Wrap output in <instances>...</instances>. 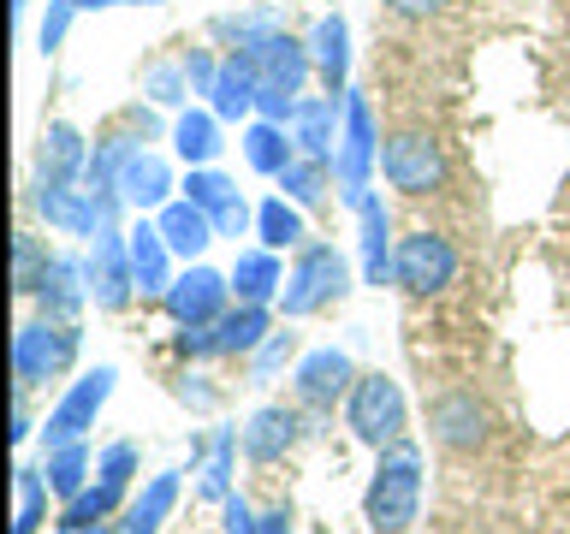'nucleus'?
I'll return each instance as SVG.
<instances>
[{
  "mask_svg": "<svg viewBox=\"0 0 570 534\" xmlns=\"http://www.w3.org/2000/svg\"><path fill=\"white\" fill-rule=\"evenodd\" d=\"M244 160H249V167H256L262 178H279V172L297 160V137H292V125L256 119V125L244 131Z\"/></svg>",
  "mask_w": 570,
  "mask_h": 534,
  "instance_id": "28",
  "label": "nucleus"
},
{
  "mask_svg": "<svg viewBox=\"0 0 570 534\" xmlns=\"http://www.w3.org/2000/svg\"><path fill=\"white\" fill-rule=\"evenodd\" d=\"M356 220H363V285H381L392 279V220H386V208H381V196H363V208H356Z\"/></svg>",
  "mask_w": 570,
  "mask_h": 534,
  "instance_id": "27",
  "label": "nucleus"
},
{
  "mask_svg": "<svg viewBox=\"0 0 570 534\" xmlns=\"http://www.w3.org/2000/svg\"><path fill=\"white\" fill-rule=\"evenodd\" d=\"M42 475H48L53 498H60V505H71V498H78L89 481H96V457H89L83 439H78V445H60V452L42 457Z\"/></svg>",
  "mask_w": 570,
  "mask_h": 534,
  "instance_id": "30",
  "label": "nucleus"
},
{
  "mask_svg": "<svg viewBox=\"0 0 570 534\" xmlns=\"http://www.w3.org/2000/svg\"><path fill=\"white\" fill-rule=\"evenodd\" d=\"M422 511V452L410 439L386 445L363 487V523L374 534H404Z\"/></svg>",
  "mask_w": 570,
  "mask_h": 534,
  "instance_id": "1",
  "label": "nucleus"
},
{
  "mask_svg": "<svg viewBox=\"0 0 570 534\" xmlns=\"http://www.w3.org/2000/svg\"><path fill=\"white\" fill-rule=\"evenodd\" d=\"M256 226V214H249V202L244 196H232V202L214 214V231H220V238H244V231Z\"/></svg>",
  "mask_w": 570,
  "mask_h": 534,
  "instance_id": "42",
  "label": "nucleus"
},
{
  "mask_svg": "<svg viewBox=\"0 0 570 534\" xmlns=\"http://www.w3.org/2000/svg\"><path fill=\"white\" fill-rule=\"evenodd\" d=\"M142 96H149L155 107H185V101H190V71H185V60H155V66H142Z\"/></svg>",
  "mask_w": 570,
  "mask_h": 534,
  "instance_id": "35",
  "label": "nucleus"
},
{
  "mask_svg": "<svg viewBox=\"0 0 570 534\" xmlns=\"http://www.w3.org/2000/svg\"><path fill=\"white\" fill-rule=\"evenodd\" d=\"M173 505H178V469H167V475H155L149 487H142L131 505L119 511V523H114V534H160V523L173 516Z\"/></svg>",
  "mask_w": 570,
  "mask_h": 534,
  "instance_id": "25",
  "label": "nucleus"
},
{
  "mask_svg": "<svg viewBox=\"0 0 570 534\" xmlns=\"http://www.w3.org/2000/svg\"><path fill=\"white\" fill-rule=\"evenodd\" d=\"M279 190L292 196L297 208H321L333 190V160H315V155H297L292 167L279 172Z\"/></svg>",
  "mask_w": 570,
  "mask_h": 534,
  "instance_id": "32",
  "label": "nucleus"
},
{
  "mask_svg": "<svg viewBox=\"0 0 570 534\" xmlns=\"http://www.w3.org/2000/svg\"><path fill=\"white\" fill-rule=\"evenodd\" d=\"M351 386H356V363L333 345L309 350L292 374V398H297V409H309V416H333V404H345Z\"/></svg>",
  "mask_w": 570,
  "mask_h": 534,
  "instance_id": "11",
  "label": "nucleus"
},
{
  "mask_svg": "<svg viewBox=\"0 0 570 534\" xmlns=\"http://www.w3.org/2000/svg\"><path fill=\"white\" fill-rule=\"evenodd\" d=\"M303 42H309V53H315L321 89H327V96H345L351 89V24L338 12H321Z\"/></svg>",
  "mask_w": 570,
  "mask_h": 534,
  "instance_id": "16",
  "label": "nucleus"
},
{
  "mask_svg": "<svg viewBox=\"0 0 570 534\" xmlns=\"http://www.w3.org/2000/svg\"><path fill=\"white\" fill-rule=\"evenodd\" d=\"M262 534H292V516H285V505L262 511Z\"/></svg>",
  "mask_w": 570,
  "mask_h": 534,
  "instance_id": "47",
  "label": "nucleus"
},
{
  "mask_svg": "<svg viewBox=\"0 0 570 534\" xmlns=\"http://www.w3.org/2000/svg\"><path fill=\"white\" fill-rule=\"evenodd\" d=\"M78 12H83V0H48L42 30H36L42 53H60V48H66V30H71V18H78Z\"/></svg>",
  "mask_w": 570,
  "mask_h": 534,
  "instance_id": "40",
  "label": "nucleus"
},
{
  "mask_svg": "<svg viewBox=\"0 0 570 534\" xmlns=\"http://www.w3.org/2000/svg\"><path fill=\"white\" fill-rule=\"evenodd\" d=\"M185 196H190L196 208H208V220H214V214H220V208L232 202V196H238V185H232L226 172H214V167H190V178H185Z\"/></svg>",
  "mask_w": 570,
  "mask_h": 534,
  "instance_id": "37",
  "label": "nucleus"
},
{
  "mask_svg": "<svg viewBox=\"0 0 570 534\" xmlns=\"http://www.w3.org/2000/svg\"><path fill=\"white\" fill-rule=\"evenodd\" d=\"M214 36L226 42V53H249V48H262L267 36H279L285 30V12L279 7H249V12H220L208 24Z\"/></svg>",
  "mask_w": 570,
  "mask_h": 534,
  "instance_id": "29",
  "label": "nucleus"
},
{
  "mask_svg": "<svg viewBox=\"0 0 570 534\" xmlns=\"http://www.w3.org/2000/svg\"><path fill=\"white\" fill-rule=\"evenodd\" d=\"M458 279V249L445 231H410V238H399V249H392V285L410 297H440L445 285Z\"/></svg>",
  "mask_w": 570,
  "mask_h": 534,
  "instance_id": "6",
  "label": "nucleus"
},
{
  "mask_svg": "<svg viewBox=\"0 0 570 534\" xmlns=\"http://www.w3.org/2000/svg\"><path fill=\"white\" fill-rule=\"evenodd\" d=\"M24 7H30V0H12V12H24Z\"/></svg>",
  "mask_w": 570,
  "mask_h": 534,
  "instance_id": "49",
  "label": "nucleus"
},
{
  "mask_svg": "<svg viewBox=\"0 0 570 534\" xmlns=\"http://www.w3.org/2000/svg\"><path fill=\"white\" fill-rule=\"evenodd\" d=\"M12 481H18V523H12V534H36L48 523V475L36 469V463H18L12 469Z\"/></svg>",
  "mask_w": 570,
  "mask_h": 534,
  "instance_id": "33",
  "label": "nucleus"
},
{
  "mask_svg": "<svg viewBox=\"0 0 570 534\" xmlns=\"http://www.w3.org/2000/svg\"><path fill=\"white\" fill-rule=\"evenodd\" d=\"M345 291H351V261L338 256L333 244H303L297 261H292V274H285L279 315L285 320H309L321 309H333Z\"/></svg>",
  "mask_w": 570,
  "mask_h": 534,
  "instance_id": "3",
  "label": "nucleus"
},
{
  "mask_svg": "<svg viewBox=\"0 0 570 534\" xmlns=\"http://www.w3.org/2000/svg\"><path fill=\"white\" fill-rule=\"evenodd\" d=\"M279 291H285L279 249H244L232 261V297L238 303H279Z\"/></svg>",
  "mask_w": 570,
  "mask_h": 534,
  "instance_id": "24",
  "label": "nucleus"
},
{
  "mask_svg": "<svg viewBox=\"0 0 570 534\" xmlns=\"http://www.w3.org/2000/svg\"><path fill=\"white\" fill-rule=\"evenodd\" d=\"M292 356H297V333L274 327V333L262 338V350L249 356V380H256V386H267V380H274V374H279L285 363H292Z\"/></svg>",
  "mask_w": 570,
  "mask_h": 534,
  "instance_id": "38",
  "label": "nucleus"
},
{
  "mask_svg": "<svg viewBox=\"0 0 570 534\" xmlns=\"http://www.w3.org/2000/svg\"><path fill=\"white\" fill-rule=\"evenodd\" d=\"M267 333H274L267 303H232V309L214 320V350L220 356H256Z\"/></svg>",
  "mask_w": 570,
  "mask_h": 534,
  "instance_id": "23",
  "label": "nucleus"
},
{
  "mask_svg": "<svg viewBox=\"0 0 570 534\" xmlns=\"http://www.w3.org/2000/svg\"><path fill=\"white\" fill-rule=\"evenodd\" d=\"M114 380H119L114 368H89L66 386V398L53 404L48 422H42V457L60 452V445H78L89 427H96V416L107 409V398H114Z\"/></svg>",
  "mask_w": 570,
  "mask_h": 534,
  "instance_id": "7",
  "label": "nucleus"
},
{
  "mask_svg": "<svg viewBox=\"0 0 570 534\" xmlns=\"http://www.w3.org/2000/svg\"><path fill=\"white\" fill-rule=\"evenodd\" d=\"M185 71H190V96H208L214 78H220V60H214V53H203V48H190V53H185Z\"/></svg>",
  "mask_w": 570,
  "mask_h": 534,
  "instance_id": "43",
  "label": "nucleus"
},
{
  "mask_svg": "<svg viewBox=\"0 0 570 534\" xmlns=\"http://www.w3.org/2000/svg\"><path fill=\"white\" fill-rule=\"evenodd\" d=\"M386 7L399 12V18H434V12L452 7V0H386Z\"/></svg>",
  "mask_w": 570,
  "mask_h": 534,
  "instance_id": "45",
  "label": "nucleus"
},
{
  "mask_svg": "<svg viewBox=\"0 0 570 534\" xmlns=\"http://www.w3.org/2000/svg\"><path fill=\"white\" fill-rule=\"evenodd\" d=\"M24 398H30V392H18V386H12V445H24V439H30V404H24Z\"/></svg>",
  "mask_w": 570,
  "mask_h": 534,
  "instance_id": "46",
  "label": "nucleus"
},
{
  "mask_svg": "<svg viewBox=\"0 0 570 534\" xmlns=\"http://www.w3.org/2000/svg\"><path fill=\"white\" fill-rule=\"evenodd\" d=\"M220 113L214 107H185V113L173 119V149L185 167H208L214 155H220Z\"/></svg>",
  "mask_w": 570,
  "mask_h": 534,
  "instance_id": "26",
  "label": "nucleus"
},
{
  "mask_svg": "<svg viewBox=\"0 0 570 534\" xmlns=\"http://www.w3.org/2000/svg\"><path fill=\"white\" fill-rule=\"evenodd\" d=\"M303 434H309V427H303V416L292 404H262L256 416L244 422V457L249 463H279Z\"/></svg>",
  "mask_w": 570,
  "mask_h": 534,
  "instance_id": "17",
  "label": "nucleus"
},
{
  "mask_svg": "<svg viewBox=\"0 0 570 534\" xmlns=\"http://www.w3.org/2000/svg\"><path fill=\"white\" fill-rule=\"evenodd\" d=\"M338 131H345V96H303L292 113V137L297 155L333 160L338 155Z\"/></svg>",
  "mask_w": 570,
  "mask_h": 534,
  "instance_id": "15",
  "label": "nucleus"
},
{
  "mask_svg": "<svg viewBox=\"0 0 570 534\" xmlns=\"http://www.w3.org/2000/svg\"><path fill=\"white\" fill-rule=\"evenodd\" d=\"M89 291H96V309H107V315L131 309V297H137L131 231H119V220L96 226V249H89Z\"/></svg>",
  "mask_w": 570,
  "mask_h": 534,
  "instance_id": "8",
  "label": "nucleus"
},
{
  "mask_svg": "<svg viewBox=\"0 0 570 534\" xmlns=\"http://www.w3.org/2000/svg\"><path fill=\"white\" fill-rule=\"evenodd\" d=\"M155 226H160V238H167L173 256H185V261H196L214 238H220L214 220H208V208H196L190 196H173V202L155 214Z\"/></svg>",
  "mask_w": 570,
  "mask_h": 534,
  "instance_id": "19",
  "label": "nucleus"
},
{
  "mask_svg": "<svg viewBox=\"0 0 570 534\" xmlns=\"http://www.w3.org/2000/svg\"><path fill=\"white\" fill-rule=\"evenodd\" d=\"M374 160H381V137H374V107H368V96L345 89V131H338V155H333V190H338V202L363 208L368 178H374Z\"/></svg>",
  "mask_w": 570,
  "mask_h": 534,
  "instance_id": "5",
  "label": "nucleus"
},
{
  "mask_svg": "<svg viewBox=\"0 0 570 534\" xmlns=\"http://www.w3.org/2000/svg\"><path fill=\"white\" fill-rule=\"evenodd\" d=\"M381 172H386V185L404 190V196H434L445 185V149L428 131H399V137H386V149H381Z\"/></svg>",
  "mask_w": 570,
  "mask_h": 534,
  "instance_id": "9",
  "label": "nucleus"
},
{
  "mask_svg": "<svg viewBox=\"0 0 570 534\" xmlns=\"http://www.w3.org/2000/svg\"><path fill=\"white\" fill-rule=\"evenodd\" d=\"M428 427H434V439L445 452H475V445H488L493 416L475 392H445V398L428 404Z\"/></svg>",
  "mask_w": 570,
  "mask_h": 534,
  "instance_id": "12",
  "label": "nucleus"
},
{
  "mask_svg": "<svg viewBox=\"0 0 570 534\" xmlns=\"http://www.w3.org/2000/svg\"><path fill=\"white\" fill-rule=\"evenodd\" d=\"M256 238L262 249H292L309 238V226H303V208L292 202V196H267V202L256 208Z\"/></svg>",
  "mask_w": 570,
  "mask_h": 534,
  "instance_id": "31",
  "label": "nucleus"
},
{
  "mask_svg": "<svg viewBox=\"0 0 570 534\" xmlns=\"http://www.w3.org/2000/svg\"><path fill=\"white\" fill-rule=\"evenodd\" d=\"M232 452H238V439L214 434V452H208L203 469H196V475H203V498H214V505H226V498H232Z\"/></svg>",
  "mask_w": 570,
  "mask_h": 534,
  "instance_id": "36",
  "label": "nucleus"
},
{
  "mask_svg": "<svg viewBox=\"0 0 570 534\" xmlns=\"http://www.w3.org/2000/svg\"><path fill=\"white\" fill-rule=\"evenodd\" d=\"M131 267H137V297H167L173 291V249L160 238L155 220H137L131 226Z\"/></svg>",
  "mask_w": 570,
  "mask_h": 534,
  "instance_id": "20",
  "label": "nucleus"
},
{
  "mask_svg": "<svg viewBox=\"0 0 570 534\" xmlns=\"http://www.w3.org/2000/svg\"><path fill=\"white\" fill-rule=\"evenodd\" d=\"M89 297H96L89 291V256H53L42 285H36V309H42L48 320H71V327H78Z\"/></svg>",
  "mask_w": 570,
  "mask_h": 534,
  "instance_id": "13",
  "label": "nucleus"
},
{
  "mask_svg": "<svg viewBox=\"0 0 570 534\" xmlns=\"http://www.w3.org/2000/svg\"><path fill=\"white\" fill-rule=\"evenodd\" d=\"M345 427L368 445V452L399 445L404 427H410V404H404L399 380H392V374H356V386L345 398Z\"/></svg>",
  "mask_w": 570,
  "mask_h": 534,
  "instance_id": "4",
  "label": "nucleus"
},
{
  "mask_svg": "<svg viewBox=\"0 0 570 534\" xmlns=\"http://www.w3.org/2000/svg\"><path fill=\"white\" fill-rule=\"evenodd\" d=\"M30 208L53 231H71V238H96V226H101V214H96L83 185H30Z\"/></svg>",
  "mask_w": 570,
  "mask_h": 534,
  "instance_id": "18",
  "label": "nucleus"
},
{
  "mask_svg": "<svg viewBox=\"0 0 570 534\" xmlns=\"http://www.w3.org/2000/svg\"><path fill=\"white\" fill-rule=\"evenodd\" d=\"M232 274H214V267L190 261L185 274L173 279V291L160 297V309L173 315V327H214L226 309H232Z\"/></svg>",
  "mask_w": 570,
  "mask_h": 534,
  "instance_id": "10",
  "label": "nucleus"
},
{
  "mask_svg": "<svg viewBox=\"0 0 570 534\" xmlns=\"http://www.w3.org/2000/svg\"><path fill=\"white\" fill-rule=\"evenodd\" d=\"M89 172V142L71 119H53L36 142V185H83Z\"/></svg>",
  "mask_w": 570,
  "mask_h": 534,
  "instance_id": "14",
  "label": "nucleus"
},
{
  "mask_svg": "<svg viewBox=\"0 0 570 534\" xmlns=\"http://www.w3.org/2000/svg\"><path fill=\"white\" fill-rule=\"evenodd\" d=\"M220 516H226V534H262V511H249V498H238V493L220 505Z\"/></svg>",
  "mask_w": 570,
  "mask_h": 534,
  "instance_id": "44",
  "label": "nucleus"
},
{
  "mask_svg": "<svg viewBox=\"0 0 570 534\" xmlns=\"http://www.w3.org/2000/svg\"><path fill=\"white\" fill-rule=\"evenodd\" d=\"M173 350L185 356V363H208V356H220V350H214V327H178Z\"/></svg>",
  "mask_w": 570,
  "mask_h": 534,
  "instance_id": "41",
  "label": "nucleus"
},
{
  "mask_svg": "<svg viewBox=\"0 0 570 534\" xmlns=\"http://www.w3.org/2000/svg\"><path fill=\"white\" fill-rule=\"evenodd\" d=\"M256 96H262L256 66H249L244 53H220V78H214V89H208L214 113H220V119H249V113H256Z\"/></svg>",
  "mask_w": 570,
  "mask_h": 534,
  "instance_id": "21",
  "label": "nucleus"
},
{
  "mask_svg": "<svg viewBox=\"0 0 570 534\" xmlns=\"http://www.w3.org/2000/svg\"><path fill=\"white\" fill-rule=\"evenodd\" d=\"M78 350H83V333L71 327V320H48V315L24 320V327L12 333V386L36 392V386L60 380V374L78 363Z\"/></svg>",
  "mask_w": 570,
  "mask_h": 534,
  "instance_id": "2",
  "label": "nucleus"
},
{
  "mask_svg": "<svg viewBox=\"0 0 570 534\" xmlns=\"http://www.w3.org/2000/svg\"><path fill=\"white\" fill-rule=\"evenodd\" d=\"M137 469H142V457H137L131 439H114V445H107V452L96 457V481H114V487H125V493H131Z\"/></svg>",
  "mask_w": 570,
  "mask_h": 534,
  "instance_id": "39",
  "label": "nucleus"
},
{
  "mask_svg": "<svg viewBox=\"0 0 570 534\" xmlns=\"http://www.w3.org/2000/svg\"><path fill=\"white\" fill-rule=\"evenodd\" d=\"M107 7H167V0H83V12H107Z\"/></svg>",
  "mask_w": 570,
  "mask_h": 534,
  "instance_id": "48",
  "label": "nucleus"
},
{
  "mask_svg": "<svg viewBox=\"0 0 570 534\" xmlns=\"http://www.w3.org/2000/svg\"><path fill=\"white\" fill-rule=\"evenodd\" d=\"M119 190H125V202H131L137 214H160L173 202V167L160 155H149V149H137L131 160H125V172H119Z\"/></svg>",
  "mask_w": 570,
  "mask_h": 534,
  "instance_id": "22",
  "label": "nucleus"
},
{
  "mask_svg": "<svg viewBox=\"0 0 570 534\" xmlns=\"http://www.w3.org/2000/svg\"><path fill=\"white\" fill-rule=\"evenodd\" d=\"M48 244L36 238V231H12V291L18 297H36V285L48 274Z\"/></svg>",
  "mask_w": 570,
  "mask_h": 534,
  "instance_id": "34",
  "label": "nucleus"
}]
</instances>
